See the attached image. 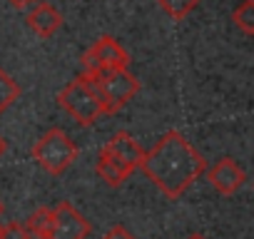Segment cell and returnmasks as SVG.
<instances>
[{"instance_id":"1","label":"cell","mask_w":254,"mask_h":239,"mask_svg":"<svg viewBox=\"0 0 254 239\" xmlns=\"http://www.w3.org/2000/svg\"><path fill=\"white\" fill-rule=\"evenodd\" d=\"M140 170L167 197H182L207 170V160L177 130L165 132L152 150L142 155Z\"/></svg>"},{"instance_id":"2","label":"cell","mask_w":254,"mask_h":239,"mask_svg":"<svg viewBox=\"0 0 254 239\" xmlns=\"http://www.w3.org/2000/svg\"><path fill=\"white\" fill-rule=\"evenodd\" d=\"M58 105L75 120L77 125L90 127L105 115L102 110V100L90 80V75L80 72L75 80H70L60 92H58Z\"/></svg>"},{"instance_id":"3","label":"cell","mask_w":254,"mask_h":239,"mask_svg":"<svg viewBox=\"0 0 254 239\" xmlns=\"http://www.w3.org/2000/svg\"><path fill=\"white\" fill-rule=\"evenodd\" d=\"M33 160L50 175H63L72 167V162L77 160V145L67 137L65 130L60 127H50L30 150Z\"/></svg>"},{"instance_id":"4","label":"cell","mask_w":254,"mask_h":239,"mask_svg":"<svg viewBox=\"0 0 254 239\" xmlns=\"http://www.w3.org/2000/svg\"><path fill=\"white\" fill-rule=\"evenodd\" d=\"M90 75V72H85ZM100 100H102V110L105 115H115L120 112L127 102H130L137 92H140V82L137 77L127 70V67H120V70H105V72H95L90 75Z\"/></svg>"},{"instance_id":"5","label":"cell","mask_w":254,"mask_h":239,"mask_svg":"<svg viewBox=\"0 0 254 239\" xmlns=\"http://www.w3.org/2000/svg\"><path fill=\"white\" fill-rule=\"evenodd\" d=\"M82 72H105V70H120L130 65V55L127 50L112 38V35H102L97 38L85 53H82Z\"/></svg>"},{"instance_id":"6","label":"cell","mask_w":254,"mask_h":239,"mask_svg":"<svg viewBox=\"0 0 254 239\" xmlns=\"http://www.w3.org/2000/svg\"><path fill=\"white\" fill-rule=\"evenodd\" d=\"M90 222L85 214H80L70 202H60L53 209V224L48 232V239H87Z\"/></svg>"},{"instance_id":"7","label":"cell","mask_w":254,"mask_h":239,"mask_svg":"<svg viewBox=\"0 0 254 239\" xmlns=\"http://www.w3.org/2000/svg\"><path fill=\"white\" fill-rule=\"evenodd\" d=\"M204 175H207V182H209L219 194H224V197L237 194V192L242 189V184L247 182L244 170H242V167L237 165V160H232V157L217 160L212 167L204 170Z\"/></svg>"},{"instance_id":"8","label":"cell","mask_w":254,"mask_h":239,"mask_svg":"<svg viewBox=\"0 0 254 239\" xmlns=\"http://www.w3.org/2000/svg\"><path fill=\"white\" fill-rule=\"evenodd\" d=\"M100 152L110 155L112 160H117L120 165H125L130 172H135V170L140 167L142 155H145V150L137 145V140H135L130 132H117V135H112V137L100 147Z\"/></svg>"},{"instance_id":"9","label":"cell","mask_w":254,"mask_h":239,"mask_svg":"<svg viewBox=\"0 0 254 239\" xmlns=\"http://www.w3.org/2000/svg\"><path fill=\"white\" fill-rule=\"evenodd\" d=\"M25 23H28V28H30L38 38H53V35L60 30V25H63V15H60L50 3H38V5L28 13Z\"/></svg>"},{"instance_id":"10","label":"cell","mask_w":254,"mask_h":239,"mask_svg":"<svg viewBox=\"0 0 254 239\" xmlns=\"http://www.w3.org/2000/svg\"><path fill=\"white\" fill-rule=\"evenodd\" d=\"M95 172H97V177H100L105 184H110V187H120L127 177L132 175L125 165H120L117 160H112V157H110V155H105V152H97Z\"/></svg>"},{"instance_id":"11","label":"cell","mask_w":254,"mask_h":239,"mask_svg":"<svg viewBox=\"0 0 254 239\" xmlns=\"http://www.w3.org/2000/svg\"><path fill=\"white\" fill-rule=\"evenodd\" d=\"M50 224H53V209L50 207H38L28 217V222H25V227H28V232H30L33 239H48Z\"/></svg>"},{"instance_id":"12","label":"cell","mask_w":254,"mask_h":239,"mask_svg":"<svg viewBox=\"0 0 254 239\" xmlns=\"http://www.w3.org/2000/svg\"><path fill=\"white\" fill-rule=\"evenodd\" d=\"M232 23L244 35H254V0H242L232 13Z\"/></svg>"},{"instance_id":"13","label":"cell","mask_w":254,"mask_h":239,"mask_svg":"<svg viewBox=\"0 0 254 239\" xmlns=\"http://www.w3.org/2000/svg\"><path fill=\"white\" fill-rule=\"evenodd\" d=\"M20 97V87H18V82L0 67V115H3L15 100Z\"/></svg>"},{"instance_id":"14","label":"cell","mask_w":254,"mask_h":239,"mask_svg":"<svg viewBox=\"0 0 254 239\" xmlns=\"http://www.w3.org/2000/svg\"><path fill=\"white\" fill-rule=\"evenodd\" d=\"M157 3L172 20H185L199 5V0H157Z\"/></svg>"},{"instance_id":"15","label":"cell","mask_w":254,"mask_h":239,"mask_svg":"<svg viewBox=\"0 0 254 239\" xmlns=\"http://www.w3.org/2000/svg\"><path fill=\"white\" fill-rule=\"evenodd\" d=\"M0 239H33L28 227L20 224V222H8L0 227Z\"/></svg>"},{"instance_id":"16","label":"cell","mask_w":254,"mask_h":239,"mask_svg":"<svg viewBox=\"0 0 254 239\" xmlns=\"http://www.w3.org/2000/svg\"><path fill=\"white\" fill-rule=\"evenodd\" d=\"M100 239H137L130 229H125L122 224H117V227H112V229H107Z\"/></svg>"},{"instance_id":"17","label":"cell","mask_w":254,"mask_h":239,"mask_svg":"<svg viewBox=\"0 0 254 239\" xmlns=\"http://www.w3.org/2000/svg\"><path fill=\"white\" fill-rule=\"evenodd\" d=\"M8 3H10L13 8H18V10H23V8H28V5H33V3H38V0H8Z\"/></svg>"},{"instance_id":"18","label":"cell","mask_w":254,"mask_h":239,"mask_svg":"<svg viewBox=\"0 0 254 239\" xmlns=\"http://www.w3.org/2000/svg\"><path fill=\"white\" fill-rule=\"evenodd\" d=\"M5 150H8V142H5V137H3V135H0V157L5 155Z\"/></svg>"},{"instance_id":"19","label":"cell","mask_w":254,"mask_h":239,"mask_svg":"<svg viewBox=\"0 0 254 239\" xmlns=\"http://www.w3.org/2000/svg\"><path fill=\"white\" fill-rule=\"evenodd\" d=\"M187 239H207V237H204V234H190Z\"/></svg>"},{"instance_id":"20","label":"cell","mask_w":254,"mask_h":239,"mask_svg":"<svg viewBox=\"0 0 254 239\" xmlns=\"http://www.w3.org/2000/svg\"><path fill=\"white\" fill-rule=\"evenodd\" d=\"M0 214H3V202H0Z\"/></svg>"},{"instance_id":"21","label":"cell","mask_w":254,"mask_h":239,"mask_svg":"<svg viewBox=\"0 0 254 239\" xmlns=\"http://www.w3.org/2000/svg\"><path fill=\"white\" fill-rule=\"evenodd\" d=\"M0 227H3V224H0Z\"/></svg>"}]
</instances>
